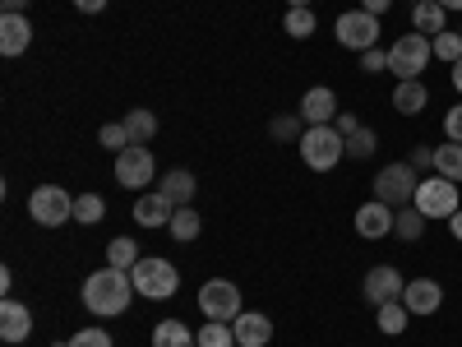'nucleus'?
<instances>
[{"instance_id":"nucleus-1","label":"nucleus","mask_w":462,"mask_h":347,"mask_svg":"<svg viewBox=\"0 0 462 347\" xmlns=\"http://www.w3.org/2000/svg\"><path fill=\"white\" fill-rule=\"evenodd\" d=\"M130 301H134V278L125 274V268L102 264L97 274L84 278V305H88L93 315H102V320L125 315V311H130Z\"/></svg>"},{"instance_id":"nucleus-2","label":"nucleus","mask_w":462,"mask_h":347,"mask_svg":"<svg viewBox=\"0 0 462 347\" xmlns=\"http://www.w3.org/2000/svg\"><path fill=\"white\" fill-rule=\"evenodd\" d=\"M300 158L310 172H333L346 158V135L337 126H310L300 135Z\"/></svg>"},{"instance_id":"nucleus-3","label":"nucleus","mask_w":462,"mask_h":347,"mask_svg":"<svg viewBox=\"0 0 462 347\" xmlns=\"http://www.w3.org/2000/svg\"><path fill=\"white\" fill-rule=\"evenodd\" d=\"M130 278H134V292L148 296V301H167V296H176V287H180L176 264L162 259V255H143V259L130 268Z\"/></svg>"},{"instance_id":"nucleus-4","label":"nucleus","mask_w":462,"mask_h":347,"mask_svg":"<svg viewBox=\"0 0 462 347\" xmlns=\"http://www.w3.org/2000/svg\"><path fill=\"white\" fill-rule=\"evenodd\" d=\"M411 209L426 213V222H435V218H444V222H448V218L462 209V204H457V181H448V176H420Z\"/></svg>"},{"instance_id":"nucleus-5","label":"nucleus","mask_w":462,"mask_h":347,"mask_svg":"<svg viewBox=\"0 0 462 347\" xmlns=\"http://www.w3.org/2000/svg\"><path fill=\"white\" fill-rule=\"evenodd\" d=\"M430 61H435V47H430L426 33H407L389 47V70L398 74V80H420Z\"/></svg>"},{"instance_id":"nucleus-6","label":"nucleus","mask_w":462,"mask_h":347,"mask_svg":"<svg viewBox=\"0 0 462 347\" xmlns=\"http://www.w3.org/2000/svg\"><path fill=\"white\" fill-rule=\"evenodd\" d=\"M416 185H420V176L411 163H389L374 176V200H383L389 209H407L416 200Z\"/></svg>"},{"instance_id":"nucleus-7","label":"nucleus","mask_w":462,"mask_h":347,"mask_svg":"<svg viewBox=\"0 0 462 347\" xmlns=\"http://www.w3.org/2000/svg\"><path fill=\"white\" fill-rule=\"evenodd\" d=\"M28 218L37 227H60L65 218H74V195L65 185H37L28 195Z\"/></svg>"},{"instance_id":"nucleus-8","label":"nucleus","mask_w":462,"mask_h":347,"mask_svg":"<svg viewBox=\"0 0 462 347\" xmlns=\"http://www.w3.org/2000/svg\"><path fill=\"white\" fill-rule=\"evenodd\" d=\"M333 33H337V42L346 52H370L379 42V14H370V10H342Z\"/></svg>"},{"instance_id":"nucleus-9","label":"nucleus","mask_w":462,"mask_h":347,"mask_svg":"<svg viewBox=\"0 0 462 347\" xmlns=\"http://www.w3.org/2000/svg\"><path fill=\"white\" fill-rule=\"evenodd\" d=\"M199 311L208 315V320H222V324H231L245 305H241V287L231 283V278H208L204 287H199Z\"/></svg>"},{"instance_id":"nucleus-10","label":"nucleus","mask_w":462,"mask_h":347,"mask_svg":"<svg viewBox=\"0 0 462 347\" xmlns=\"http://www.w3.org/2000/svg\"><path fill=\"white\" fill-rule=\"evenodd\" d=\"M116 181L125 190H148L158 181V163H152L148 144H130L125 153H116Z\"/></svg>"},{"instance_id":"nucleus-11","label":"nucleus","mask_w":462,"mask_h":347,"mask_svg":"<svg viewBox=\"0 0 462 347\" xmlns=\"http://www.w3.org/2000/svg\"><path fill=\"white\" fill-rule=\"evenodd\" d=\"M402 287H407V278L398 274V264H374L365 274V283H361V296L370 305H383V301H398Z\"/></svg>"},{"instance_id":"nucleus-12","label":"nucleus","mask_w":462,"mask_h":347,"mask_svg":"<svg viewBox=\"0 0 462 347\" xmlns=\"http://www.w3.org/2000/svg\"><path fill=\"white\" fill-rule=\"evenodd\" d=\"M393 222H398V209H389L383 200H370V204H361L356 209V218H352V227L361 231L365 241H383L393 231Z\"/></svg>"},{"instance_id":"nucleus-13","label":"nucleus","mask_w":462,"mask_h":347,"mask_svg":"<svg viewBox=\"0 0 462 347\" xmlns=\"http://www.w3.org/2000/svg\"><path fill=\"white\" fill-rule=\"evenodd\" d=\"M402 305H407L411 315H435L439 305H444V287L435 278H411L402 287Z\"/></svg>"},{"instance_id":"nucleus-14","label":"nucleus","mask_w":462,"mask_h":347,"mask_svg":"<svg viewBox=\"0 0 462 347\" xmlns=\"http://www.w3.org/2000/svg\"><path fill=\"white\" fill-rule=\"evenodd\" d=\"M32 42V23L28 14H0V56H23Z\"/></svg>"},{"instance_id":"nucleus-15","label":"nucleus","mask_w":462,"mask_h":347,"mask_svg":"<svg viewBox=\"0 0 462 347\" xmlns=\"http://www.w3.org/2000/svg\"><path fill=\"white\" fill-rule=\"evenodd\" d=\"M231 329H236V347H268V338H273V320L263 311H241Z\"/></svg>"},{"instance_id":"nucleus-16","label":"nucleus","mask_w":462,"mask_h":347,"mask_svg":"<svg viewBox=\"0 0 462 347\" xmlns=\"http://www.w3.org/2000/svg\"><path fill=\"white\" fill-rule=\"evenodd\" d=\"M300 116H305V126H333V121H337V98H333V89L315 84L310 93L300 98Z\"/></svg>"},{"instance_id":"nucleus-17","label":"nucleus","mask_w":462,"mask_h":347,"mask_svg":"<svg viewBox=\"0 0 462 347\" xmlns=\"http://www.w3.org/2000/svg\"><path fill=\"white\" fill-rule=\"evenodd\" d=\"M28 333H32V311L23 301L5 296V305H0V338H5V342H23Z\"/></svg>"},{"instance_id":"nucleus-18","label":"nucleus","mask_w":462,"mask_h":347,"mask_svg":"<svg viewBox=\"0 0 462 347\" xmlns=\"http://www.w3.org/2000/svg\"><path fill=\"white\" fill-rule=\"evenodd\" d=\"M171 213H176V204L162 195V190H148V195L134 200V222H139V227H167Z\"/></svg>"},{"instance_id":"nucleus-19","label":"nucleus","mask_w":462,"mask_h":347,"mask_svg":"<svg viewBox=\"0 0 462 347\" xmlns=\"http://www.w3.org/2000/svg\"><path fill=\"white\" fill-rule=\"evenodd\" d=\"M158 190H162L176 209H185L189 200H195V176H189L185 167H171L167 176H158Z\"/></svg>"},{"instance_id":"nucleus-20","label":"nucleus","mask_w":462,"mask_h":347,"mask_svg":"<svg viewBox=\"0 0 462 347\" xmlns=\"http://www.w3.org/2000/svg\"><path fill=\"white\" fill-rule=\"evenodd\" d=\"M444 19H448V10L439 5V0H420V5H411V28L426 33V37H439L448 28Z\"/></svg>"},{"instance_id":"nucleus-21","label":"nucleus","mask_w":462,"mask_h":347,"mask_svg":"<svg viewBox=\"0 0 462 347\" xmlns=\"http://www.w3.org/2000/svg\"><path fill=\"white\" fill-rule=\"evenodd\" d=\"M426 102H430V93H426V84H420V80H398V89H393V107H398V116L426 111Z\"/></svg>"},{"instance_id":"nucleus-22","label":"nucleus","mask_w":462,"mask_h":347,"mask_svg":"<svg viewBox=\"0 0 462 347\" xmlns=\"http://www.w3.org/2000/svg\"><path fill=\"white\" fill-rule=\"evenodd\" d=\"M407 320H411V311L402 305V296H398V301L374 305V324H379V333H389V338H398V333L407 329Z\"/></svg>"},{"instance_id":"nucleus-23","label":"nucleus","mask_w":462,"mask_h":347,"mask_svg":"<svg viewBox=\"0 0 462 347\" xmlns=\"http://www.w3.org/2000/svg\"><path fill=\"white\" fill-rule=\"evenodd\" d=\"M152 347H199V342L180 320H158L152 324Z\"/></svg>"},{"instance_id":"nucleus-24","label":"nucleus","mask_w":462,"mask_h":347,"mask_svg":"<svg viewBox=\"0 0 462 347\" xmlns=\"http://www.w3.org/2000/svg\"><path fill=\"white\" fill-rule=\"evenodd\" d=\"M125 130H130V144H148L152 135H158V116H152L148 107H134L125 116Z\"/></svg>"},{"instance_id":"nucleus-25","label":"nucleus","mask_w":462,"mask_h":347,"mask_svg":"<svg viewBox=\"0 0 462 347\" xmlns=\"http://www.w3.org/2000/svg\"><path fill=\"white\" fill-rule=\"evenodd\" d=\"M435 172L462 185V144H453V139H448V144H439V148H435Z\"/></svg>"},{"instance_id":"nucleus-26","label":"nucleus","mask_w":462,"mask_h":347,"mask_svg":"<svg viewBox=\"0 0 462 347\" xmlns=\"http://www.w3.org/2000/svg\"><path fill=\"white\" fill-rule=\"evenodd\" d=\"M199 227H204V222H199V213L189 209V204H185V209H176V213H171V222H167V231H171L176 241H195V237H199Z\"/></svg>"},{"instance_id":"nucleus-27","label":"nucleus","mask_w":462,"mask_h":347,"mask_svg":"<svg viewBox=\"0 0 462 347\" xmlns=\"http://www.w3.org/2000/svg\"><path fill=\"white\" fill-rule=\"evenodd\" d=\"M139 259H143V255H139V246H134L130 237H116V241L106 246V264H111V268H125V274H130Z\"/></svg>"},{"instance_id":"nucleus-28","label":"nucleus","mask_w":462,"mask_h":347,"mask_svg":"<svg viewBox=\"0 0 462 347\" xmlns=\"http://www.w3.org/2000/svg\"><path fill=\"white\" fill-rule=\"evenodd\" d=\"M195 342H199V347H236V329L222 324V320H208V324L195 333Z\"/></svg>"},{"instance_id":"nucleus-29","label":"nucleus","mask_w":462,"mask_h":347,"mask_svg":"<svg viewBox=\"0 0 462 347\" xmlns=\"http://www.w3.org/2000/svg\"><path fill=\"white\" fill-rule=\"evenodd\" d=\"M102 218H106V200H102V195H74V222L93 227V222H102Z\"/></svg>"},{"instance_id":"nucleus-30","label":"nucleus","mask_w":462,"mask_h":347,"mask_svg":"<svg viewBox=\"0 0 462 347\" xmlns=\"http://www.w3.org/2000/svg\"><path fill=\"white\" fill-rule=\"evenodd\" d=\"M393 231H398V237L402 241H420V231H426V213H420V209H398V222H393Z\"/></svg>"},{"instance_id":"nucleus-31","label":"nucleus","mask_w":462,"mask_h":347,"mask_svg":"<svg viewBox=\"0 0 462 347\" xmlns=\"http://www.w3.org/2000/svg\"><path fill=\"white\" fill-rule=\"evenodd\" d=\"M282 28H287V37H296V42H305L319 23H315V10H287V19H282Z\"/></svg>"},{"instance_id":"nucleus-32","label":"nucleus","mask_w":462,"mask_h":347,"mask_svg":"<svg viewBox=\"0 0 462 347\" xmlns=\"http://www.w3.org/2000/svg\"><path fill=\"white\" fill-rule=\"evenodd\" d=\"M430 47H435V56H439V61H448V65H453V61H462V33L444 28L439 37H430Z\"/></svg>"},{"instance_id":"nucleus-33","label":"nucleus","mask_w":462,"mask_h":347,"mask_svg":"<svg viewBox=\"0 0 462 347\" xmlns=\"http://www.w3.org/2000/svg\"><path fill=\"white\" fill-rule=\"evenodd\" d=\"M374 144H379V139H374V130H365V126H361V130H352V135H346V158H356V163H361V158H370Z\"/></svg>"},{"instance_id":"nucleus-34","label":"nucleus","mask_w":462,"mask_h":347,"mask_svg":"<svg viewBox=\"0 0 462 347\" xmlns=\"http://www.w3.org/2000/svg\"><path fill=\"white\" fill-rule=\"evenodd\" d=\"M97 139H102V148H106V153H125V148H130V130H125V121L102 126V130H97Z\"/></svg>"},{"instance_id":"nucleus-35","label":"nucleus","mask_w":462,"mask_h":347,"mask_svg":"<svg viewBox=\"0 0 462 347\" xmlns=\"http://www.w3.org/2000/svg\"><path fill=\"white\" fill-rule=\"evenodd\" d=\"M300 121H305L300 111H296V116H273V121H268V135H273V139H296V144H300Z\"/></svg>"},{"instance_id":"nucleus-36","label":"nucleus","mask_w":462,"mask_h":347,"mask_svg":"<svg viewBox=\"0 0 462 347\" xmlns=\"http://www.w3.org/2000/svg\"><path fill=\"white\" fill-rule=\"evenodd\" d=\"M65 347H111V333L106 329H79Z\"/></svg>"},{"instance_id":"nucleus-37","label":"nucleus","mask_w":462,"mask_h":347,"mask_svg":"<svg viewBox=\"0 0 462 347\" xmlns=\"http://www.w3.org/2000/svg\"><path fill=\"white\" fill-rule=\"evenodd\" d=\"M361 70H365V74H379V70H389V52H379V47L361 52Z\"/></svg>"},{"instance_id":"nucleus-38","label":"nucleus","mask_w":462,"mask_h":347,"mask_svg":"<svg viewBox=\"0 0 462 347\" xmlns=\"http://www.w3.org/2000/svg\"><path fill=\"white\" fill-rule=\"evenodd\" d=\"M444 135H448L453 144H462V102L448 107V116H444Z\"/></svg>"},{"instance_id":"nucleus-39","label":"nucleus","mask_w":462,"mask_h":347,"mask_svg":"<svg viewBox=\"0 0 462 347\" xmlns=\"http://www.w3.org/2000/svg\"><path fill=\"white\" fill-rule=\"evenodd\" d=\"M407 163H411L416 172H435V148H416V153H411Z\"/></svg>"},{"instance_id":"nucleus-40","label":"nucleus","mask_w":462,"mask_h":347,"mask_svg":"<svg viewBox=\"0 0 462 347\" xmlns=\"http://www.w3.org/2000/svg\"><path fill=\"white\" fill-rule=\"evenodd\" d=\"M74 10H84V14H102V10H106V0H74Z\"/></svg>"},{"instance_id":"nucleus-41","label":"nucleus","mask_w":462,"mask_h":347,"mask_svg":"<svg viewBox=\"0 0 462 347\" xmlns=\"http://www.w3.org/2000/svg\"><path fill=\"white\" fill-rule=\"evenodd\" d=\"M342 135H352V130H361V121H356V116H337V121H333Z\"/></svg>"},{"instance_id":"nucleus-42","label":"nucleus","mask_w":462,"mask_h":347,"mask_svg":"<svg viewBox=\"0 0 462 347\" xmlns=\"http://www.w3.org/2000/svg\"><path fill=\"white\" fill-rule=\"evenodd\" d=\"M0 10L5 14H28V0H0Z\"/></svg>"},{"instance_id":"nucleus-43","label":"nucleus","mask_w":462,"mask_h":347,"mask_svg":"<svg viewBox=\"0 0 462 347\" xmlns=\"http://www.w3.org/2000/svg\"><path fill=\"white\" fill-rule=\"evenodd\" d=\"M389 5H393V0H361V10H370V14H383Z\"/></svg>"},{"instance_id":"nucleus-44","label":"nucleus","mask_w":462,"mask_h":347,"mask_svg":"<svg viewBox=\"0 0 462 347\" xmlns=\"http://www.w3.org/2000/svg\"><path fill=\"white\" fill-rule=\"evenodd\" d=\"M0 292H5V296L14 292V274H10V268H0Z\"/></svg>"},{"instance_id":"nucleus-45","label":"nucleus","mask_w":462,"mask_h":347,"mask_svg":"<svg viewBox=\"0 0 462 347\" xmlns=\"http://www.w3.org/2000/svg\"><path fill=\"white\" fill-rule=\"evenodd\" d=\"M448 227H453V237H457V241H462V209H457V213H453V218H448Z\"/></svg>"},{"instance_id":"nucleus-46","label":"nucleus","mask_w":462,"mask_h":347,"mask_svg":"<svg viewBox=\"0 0 462 347\" xmlns=\"http://www.w3.org/2000/svg\"><path fill=\"white\" fill-rule=\"evenodd\" d=\"M453 89L462 93V61H453Z\"/></svg>"},{"instance_id":"nucleus-47","label":"nucleus","mask_w":462,"mask_h":347,"mask_svg":"<svg viewBox=\"0 0 462 347\" xmlns=\"http://www.w3.org/2000/svg\"><path fill=\"white\" fill-rule=\"evenodd\" d=\"M315 0H287V10H310Z\"/></svg>"},{"instance_id":"nucleus-48","label":"nucleus","mask_w":462,"mask_h":347,"mask_svg":"<svg viewBox=\"0 0 462 347\" xmlns=\"http://www.w3.org/2000/svg\"><path fill=\"white\" fill-rule=\"evenodd\" d=\"M439 5H444V10H462V0H439Z\"/></svg>"},{"instance_id":"nucleus-49","label":"nucleus","mask_w":462,"mask_h":347,"mask_svg":"<svg viewBox=\"0 0 462 347\" xmlns=\"http://www.w3.org/2000/svg\"><path fill=\"white\" fill-rule=\"evenodd\" d=\"M411 5H420V0H411Z\"/></svg>"},{"instance_id":"nucleus-50","label":"nucleus","mask_w":462,"mask_h":347,"mask_svg":"<svg viewBox=\"0 0 462 347\" xmlns=\"http://www.w3.org/2000/svg\"><path fill=\"white\" fill-rule=\"evenodd\" d=\"M56 347H65V342H56Z\"/></svg>"}]
</instances>
